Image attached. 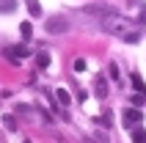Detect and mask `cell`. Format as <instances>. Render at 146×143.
Returning <instances> with one entry per match:
<instances>
[{"label": "cell", "mask_w": 146, "mask_h": 143, "mask_svg": "<svg viewBox=\"0 0 146 143\" xmlns=\"http://www.w3.org/2000/svg\"><path fill=\"white\" fill-rule=\"evenodd\" d=\"M3 124H6V129H11V132L17 129V119L14 116H3Z\"/></svg>", "instance_id": "cell-15"}, {"label": "cell", "mask_w": 146, "mask_h": 143, "mask_svg": "<svg viewBox=\"0 0 146 143\" xmlns=\"http://www.w3.org/2000/svg\"><path fill=\"white\" fill-rule=\"evenodd\" d=\"M86 66H88V64H86L83 58H77V61H74V72H86Z\"/></svg>", "instance_id": "cell-18"}, {"label": "cell", "mask_w": 146, "mask_h": 143, "mask_svg": "<svg viewBox=\"0 0 146 143\" xmlns=\"http://www.w3.org/2000/svg\"><path fill=\"white\" fill-rule=\"evenodd\" d=\"M19 33H22V41H31V39H33V28H31V22H22V25H19Z\"/></svg>", "instance_id": "cell-10"}, {"label": "cell", "mask_w": 146, "mask_h": 143, "mask_svg": "<svg viewBox=\"0 0 146 143\" xmlns=\"http://www.w3.org/2000/svg\"><path fill=\"white\" fill-rule=\"evenodd\" d=\"M121 39L127 41V44H138V41H141V33H138V30H127Z\"/></svg>", "instance_id": "cell-13"}, {"label": "cell", "mask_w": 146, "mask_h": 143, "mask_svg": "<svg viewBox=\"0 0 146 143\" xmlns=\"http://www.w3.org/2000/svg\"><path fill=\"white\" fill-rule=\"evenodd\" d=\"M141 25H146V8L141 11Z\"/></svg>", "instance_id": "cell-19"}, {"label": "cell", "mask_w": 146, "mask_h": 143, "mask_svg": "<svg viewBox=\"0 0 146 143\" xmlns=\"http://www.w3.org/2000/svg\"><path fill=\"white\" fill-rule=\"evenodd\" d=\"M25 6L31 8V17H41V3L39 0H25Z\"/></svg>", "instance_id": "cell-9"}, {"label": "cell", "mask_w": 146, "mask_h": 143, "mask_svg": "<svg viewBox=\"0 0 146 143\" xmlns=\"http://www.w3.org/2000/svg\"><path fill=\"white\" fill-rule=\"evenodd\" d=\"M132 143H146V129L143 127H135V129H132Z\"/></svg>", "instance_id": "cell-11"}, {"label": "cell", "mask_w": 146, "mask_h": 143, "mask_svg": "<svg viewBox=\"0 0 146 143\" xmlns=\"http://www.w3.org/2000/svg\"><path fill=\"white\" fill-rule=\"evenodd\" d=\"M44 30H47V33H55V36H61V33L69 30V19H66V17H50L47 22H44Z\"/></svg>", "instance_id": "cell-2"}, {"label": "cell", "mask_w": 146, "mask_h": 143, "mask_svg": "<svg viewBox=\"0 0 146 143\" xmlns=\"http://www.w3.org/2000/svg\"><path fill=\"white\" fill-rule=\"evenodd\" d=\"M55 96H58V102H61V105H69V94H66V88H58Z\"/></svg>", "instance_id": "cell-14"}, {"label": "cell", "mask_w": 146, "mask_h": 143, "mask_svg": "<svg viewBox=\"0 0 146 143\" xmlns=\"http://www.w3.org/2000/svg\"><path fill=\"white\" fill-rule=\"evenodd\" d=\"M25 143H31V140H25Z\"/></svg>", "instance_id": "cell-20"}, {"label": "cell", "mask_w": 146, "mask_h": 143, "mask_svg": "<svg viewBox=\"0 0 146 143\" xmlns=\"http://www.w3.org/2000/svg\"><path fill=\"white\" fill-rule=\"evenodd\" d=\"M94 94H97V99H108V80L105 77L94 80Z\"/></svg>", "instance_id": "cell-5"}, {"label": "cell", "mask_w": 146, "mask_h": 143, "mask_svg": "<svg viewBox=\"0 0 146 143\" xmlns=\"http://www.w3.org/2000/svg\"><path fill=\"white\" fill-rule=\"evenodd\" d=\"M143 102H146V94H132V105L135 107H141Z\"/></svg>", "instance_id": "cell-16"}, {"label": "cell", "mask_w": 146, "mask_h": 143, "mask_svg": "<svg viewBox=\"0 0 146 143\" xmlns=\"http://www.w3.org/2000/svg\"><path fill=\"white\" fill-rule=\"evenodd\" d=\"M17 8V0H0V14H11Z\"/></svg>", "instance_id": "cell-12"}, {"label": "cell", "mask_w": 146, "mask_h": 143, "mask_svg": "<svg viewBox=\"0 0 146 143\" xmlns=\"http://www.w3.org/2000/svg\"><path fill=\"white\" fill-rule=\"evenodd\" d=\"M50 64H52V58H50V52H39V55H36V66H39V69H47Z\"/></svg>", "instance_id": "cell-8"}, {"label": "cell", "mask_w": 146, "mask_h": 143, "mask_svg": "<svg viewBox=\"0 0 146 143\" xmlns=\"http://www.w3.org/2000/svg\"><path fill=\"white\" fill-rule=\"evenodd\" d=\"M132 88H135L138 94H146V83H143V77H141L138 72H132Z\"/></svg>", "instance_id": "cell-6"}, {"label": "cell", "mask_w": 146, "mask_h": 143, "mask_svg": "<svg viewBox=\"0 0 146 143\" xmlns=\"http://www.w3.org/2000/svg\"><path fill=\"white\" fill-rule=\"evenodd\" d=\"M108 74H110L113 80H119V66H116V64H110V66H108Z\"/></svg>", "instance_id": "cell-17"}, {"label": "cell", "mask_w": 146, "mask_h": 143, "mask_svg": "<svg viewBox=\"0 0 146 143\" xmlns=\"http://www.w3.org/2000/svg\"><path fill=\"white\" fill-rule=\"evenodd\" d=\"M6 55L11 58V64H19V58L28 55V50H25V44H17V47H8L6 50Z\"/></svg>", "instance_id": "cell-4"}, {"label": "cell", "mask_w": 146, "mask_h": 143, "mask_svg": "<svg viewBox=\"0 0 146 143\" xmlns=\"http://www.w3.org/2000/svg\"><path fill=\"white\" fill-rule=\"evenodd\" d=\"M86 14H94V17H108V14H110V11H108V8L105 6H86Z\"/></svg>", "instance_id": "cell-7"}, {"label": "cell", "mask_w": 146, "mask_h": 143, "mask_svg": "<svg viewBox=\"0 0 146 143\" xmlns=\"http://www.w3.org/2000/svg\"><path fill=\"white\" fill-rule=\"evenodd\" d=\"M141 121H143V113H141V107H130V110H124V127H127V129L141 127Z\"/></svg>", "instance_id": "cell-3"}, {"label": "cell", "mask_w": 146, "mask_h": 143, "mask_svg": "<svg viewBox=\"0 0 146 143\" xmlns=\"http://www.w3.org/2000/svg\"><path fill=\"white\" fill-rule=\"evenodd\" d=\"M105 28L110 33H121V36H124V33L130 30V19H124V17H119V14L110 11V14L105 17Z\"/></svg>", "instance_id": "cell-1"}]
</instances>
